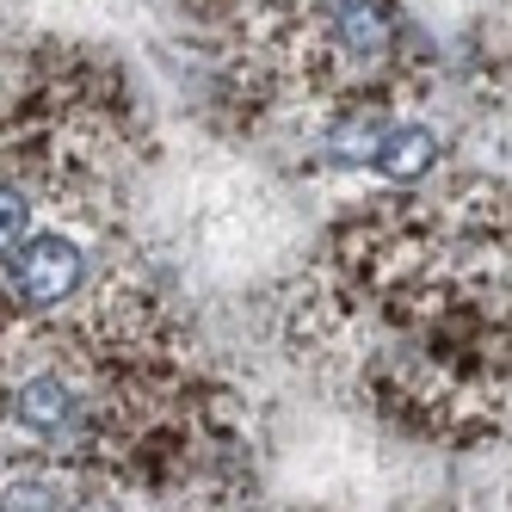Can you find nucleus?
Segmentation results:
<instances>
[{"instance_id":"f257e3e1","label":"nucleus","mask_w":512,"mask_h":512,"mask_svg":"<svg viewBox=\"0 0 512 512\" xmlns=\"http://www.w3.org/2000/svg\"><path fill=\"white\" fill-rule=\"evenodd\" d=\"M7 260H13L19 303H31V309H62L87 278V253L68 235H25Z\"/></svg>"},{"instance_id":"f03ea898","label":"nucleus","mask_w":512,"mask_h":512,"mask_svg":"<svg viewBox=\"0 0 512 512\" xmlns=\"http://www.w3.org/2000/svg\"><path fill=\"white\" fill-rule=\"evenodd\" d=\"M438 155H445V142H438L432 124H389L371 149V167L389 186H414V179H426L438 167Z\"/></svg>"},{"instance_id":"7ed1b4c3","label":"nucleus","mask_w":512,"mask_h":512,"mask_svg":"<svg viewBox=\"0 0 512 512\" xmlns=\"http://www.w3.org/2000/svg\"><path fill=\"white\" fill-rule=\"evenodd\" d=\"M75 414H81L75 389H68L62 377H50V371L13 389V420H19L31 438H62L68 426H75Z\"/></svg>"},{"instance_id":"20e7f679","label":"nucleus","mask_w":512,"mask_h":512,"mask_svg":"<svg viewBox=\"0 0 512 512\" xmlns=\"http://www.w3.org/2000/svg\"><path fill=\"white\" fill-rule=\"evenodd\" d=\"M0 506H68V482H56V475H7Z\"/></svg>"},{"instance_id":"39448f33","label":"nucleus","mask_w":512,"mask_h":512,"mask_svg":"<svg viewBox=\"0 0 512 512\" xmlns=\"http://www.w3.org/2000/svg\"><path fill=\"white\" fill-rule=\"evenodd\" d=\"M25 229H31L25 192H19V186H0V253H13V247L25 241Z\"/></svg>"},{"instance_id":"423d86ee","label":"nucleus","mask_w":512,"mask_h":512,"mask_svg":"<svg viewBox=\"0 0 512 512\" xmlns=\"http://www.w3.org/2000/svg\"><path fill=\"white\" fill-rule=\"evenodd\" d=\"M315 13L327 19V31H334V25H352L364 13H377V0H315Z\"/></svg>"}]
</instances>
